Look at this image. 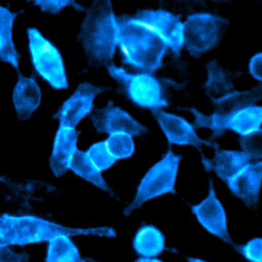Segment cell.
Listing matches in <instances>:
<instances>
[{"label":"cell","mask_w":262,"mask_h":262,"mask_svg":"<svg viewBox=\"0 0 262 262\" xmlns=\"http://www.w3.org/2000/svg\"><path fill=\"white\" fill-rule=\"evenodd\" d=\"M207 78L204 84L206 95L212 102L235 91L231 76L215 60L207 64Z\"/></svg>","instance_id":"obj_19"},{"label":"cell","mask_w":262,"mask_h":262,"mask_svg":"<svg viewBox=\"0 0 262 262\" xmlns=\"http://www.w3.org/2000/svg\"><path fill=\"white\" fill-rule=\"evenodd\" d=\"M118 18V48L122 62L141 72L153 74L161 68L169 49L164 39L134 16Z\"/></svg>","instance_id":"obj_2"},{"label":"cell","mask_w":262,"mask_h":262,"mask_svg":"<svg viewBox=\"0 0 262 262\" xmlns=\"http://www.w3.org/2000/svg\"><path fill=\"white\" fill-rule=\"evenodd\" d=\"M86 152L91 161L101 172L110 169L118 161L111 155L105 140L93 144Z\"/></svg>","instance_id":"obj_25"},{"label":"cell","mask_w":262,"mask_h":262,"mask_svg":"<svg viewBox=\"0 0 262 262\" xmlns=\"http://www.w3.org/2000/svg\"><path fill=\"white\" fill-rule=\"evenodd\" d=\"M134 16L159 34L173 55L180 56L184 47L183 22L180 16L162 9L141 10Z\"/></svg>","instance_id":"obj_10"},{"label":"cell","mask_w":262,"mask_h":262,"mask_svg":"<svg viewBox=\"0 0 262 262\" xmlns=\"http://www.w3.org/2000/svg\"><path fill=\"white\" fill-rule=\"evenodd\" d=\"M62 235L115 238L117 233L110 227H70L32 215L5 213L0 217V245L25 246L48 242Z\"/></svg>","instance_id":"obj_1"},{"label":"cell","mask_w":262,"mask_h":262,"mask_svg":"<svg viewBox=\"0 0 262 262\" xmlns=\"http://www.w3.org/2000/svg\"><path fill=\"white\" fill-rule=\"evenodd\" d=\"M0 261H28L29 255L26 253H16L7 245H0Z\"/></svg>","instance_id":"obj_29"},{"label":"cell","mask_w":262,"mask_h":262,"mask_svg":"<svg viewBox=\"0 0 262 262\" xmlns=\"http://www.w3.org/2000/svg\"><path fill=\"white\" fill-rule=\"evenodd\" d=\"M137 262H161L162 261L161 259L153 257H143L141 256L136 260Z\"/></svg>","instance_id":"obj_31"},{"label":"cell","mask_w":262,"mask_h":262,"mask_svg":"<svg viewBox=\"0 0 262 262\" xmlns=\"http://www.w3.org/2000/svg\"><path fill=\"white\" fill-rule=\"evenodd\" d=\"M97 132L107 135L127 134L140 136L147 132V128L129 115L127 111L115 106L112 101L106 106L93 111L90 117Z\"/></svg>","instance_id":"obj_12"},{"label":"cell","mask_w":262,"mask_h":262,"mask_svg":"<svg viewBox=\"0 0 262 262\" xmlns=\"http://www.w3.org/2000/svg\"><path fill=\"white\" fill-rule=\"evenodd\" d=\"M262 182V162H250L233 176L227 184L233 194L247 206H255L260 198Z\"/></svg>","instance_id":"obj_14"},{"label":"cell","mask_w":262,"mask_h":262,"mask_svg":"<svg viewBox=\"0 0 262 262\" xmlns=\"http://www.w3.org/2000/svg\"><path fill=\"white\" fill-rule=\"evenodd\" d=\"M45 261L82 262L85 260L70 236L62 235L48 242Z\"/></svg>","instance_id":"obj_23"},{"label":"cell","mask_w":262,"mask_h":262,"mask_svg":"<svg viewBox=\"0 0 262 262\" xmlns=\"http://www.w3.org/2000/svg\"><path fill=\"white\" fill-rule=\"evenodd\" d=\"M80 132L59 126L57 130L50 158L51 172L56 178L64 175L70 170L71 161L77 150Z\"/></svg>","instance_id":"obj_15"},{"label":"cell","mask_w":262,"mask_h":262,"mask_svg":"<svg viewBox=\"0 0 262 262\" xmlns=\"http://www.w3.org/2000/svg\"><path fill=\"white\" fill-rule=\"evenodd\" d=\"M188 261L190 262H204L206 261L204 260H202L201 258H196V257H189L187 258Z\"/></svg>","instance_id":"obj_32"},{"label":"cell","mask_w":262,"mask_h":262,"mask_svg":"<svg viewBox=\"0 0 262 262\" xmlns=\"http://www.w3.org/2000/svg\"><path fill=\"white\" fill-rule=\"evenodd\" d=\"M34 5L39 8L42 12L59 14L67 7H72L78 11H85V8L74 0H35Z\"/></svg>","instance_id":"obj_27"},{"label":"cell","mask_w":262,"mask_h":262,"mask_svg":"<svg viewBox=\"0 0 262 262\" xmlns=\"http://www.w3.org/2000/svg\"><path fill=\"white\" fill-rule=\"evenodd\" d=\"M107 149L117 161L130 158L135 152L133 136L127 134L115 133L105 140Z\"/></svg>","instance_id":"obj_24"},{"label":"cell","mask_w":262,"mask_h":262,"mask_svg":"<svg viewBox=\"0 0 262 262\" xmlns=\"http://www.w3.org/2000/svg\"><path fill=\"white\" fill-rule=\"evenodd\" d=\"M262 96L261 85L244 91H235L224 98L212 102L213 113L205 116L194 107L187 108L195 118V128L206 127L212 130V138L223 135L222 127L230 116L244 108L254 106L260 100Z\"/></svg>","instance_id":"obj_7"},{"label":"cell","mask_w":262,"mask_h":262,"mask_svg":"<svg viewBox=\"0 0 262 262\" xmlns=\"http://www.w3.org/2000/svg\"><path fill=\"white\" fill-rule=\"evenodd\" d=\"M106 67L111 78L124 88L128 98L136 106L151 111L169 106L161 82L153 74L130 73L112 62Z\"/></svg>","instance_id":"obj_6"},{"label":"cell","mask_w":262,"mask_h":262,"mask_svg":"<svg viewBox=\"0 0 262 262\" xmlns=\"http://www.w3.org/2000/svg\"><path fill=\"white\" fill-rule=\"evenodd\" d=\"M12 100L19 120L30 119L38 109L42 100L41 88L35 77L25 76L18 72Z\"/></svg>","instance_id":"obj_16"},{"label":"cell","mask_w":262,"mask_h":262,"mask_svg":"<svg viewBox=\"0 0 262 262\" xmlns=\"http://www.w3.org/2000/svg\"><path fill=\"white\" fill-rule=\"evenodd\" d=\"M133 248L139 255L157 257L166 249V239L158 228L145 225L136 232Z\"/></svg>","instance_id":"obj_20"},{"label":"cell","mask_w":262,"mask_h":262,"mask_svg":"<svg viewBox=\"0 0 262 262\" xmlns=\"http://www.w3.org/2000/svg\"><path fill=\"white\" fill-rule=\"evenodd\" d=\"M236 251L252 262L262 261V238L257 237L252 239L246 244L233 246Z\"/></svg>","instance_id":"obj_28"},{"label":"cell","mask_w":262,"mask_h":262,"mask_svg":"<svg viewBox=\"0 0 262 262\" xmlns=\"http://www.w3.org/2000/svg\"><path fill=\"white\" fill-rule=\"evenodd\" d=\"M151 113L170 145L193 146L200 151L202 146L211 147L213 149L219 147L211 141L201 139L196 134L195 126L182 117L161 109L152 110Z\"/></svg>","instance_id":"obj_11"},{"label":"cell","mask_w":262,"mask_h":262,"mask_svg":"<svg viewBox=\"0 0 262 262\" xmlns=\"http://www.w3.org/2000/svg\"><path fill=\"white\" fill-rule=\"evenodd\" d=\"M31 63L38 75L53 89L69 87L63 58L52 42L36 28L27 30Z\"/></svg>","instance_id":"obj_5"},{"label":"cell","mask_w":262,"mask_h":262,"mask_svg":"<svg viewBox=\"0 0 262 262\" xmlns=\"http://www.w3.org/2000/svg\"><path fill=\"white\" fill-rule=\"evenodd\" d=\"M262 123V107L249 106L230 116L224 122L222 130L224 133L227 130L233 131L240 136L249 135L261 129Z\"/></svg>","instance_id":"obj_21"},{"label":"cell","mask_w":262,"mask_h":262,"mask_svg":"<svg viewBox=\"0 0 262 262\" xmlns=\"http://www.w3.org/2000/svg\"><path fill=\"white\" fill-rule=\"evenodd\" d=\"M119 26L110 0H95L86 10L78 38L88 59L98 65L111 63L118 47Z\"/></svg>","instance_id":"obj_3"},{"label":"cell","mask_w":262,"mask_h":262,"mask_svg":"<svg viewBox=\"0 0 262 262\" xmlns=\"http://www.w3.org/2000/svg\"><path fill=\"white\" fill-rule=\"evenodd\" d=\"M242 151L252 160L262 158V130L259 129L249 135L240 136Z\"/></svg>","instance_id":"obj_26"},{"label":"cell","mask_w":262,"mask_h":262,"mask_svg":"<svg viewBox=\"0 0 262 262\" xmlns=\"http://www.w3.org/2000/svg\"><path fill=\"white\" fill-rule=\"evenodd\" d=\"M250 75L257 81H262V53H258L250 59L249 65Z\"/></svg>","instance_id":"obj_30"},{"label":"cell","mask_w":262,"mask_h":262,"mask_svg":"<svg viewBox=\"0 0 262 262\" xmlns=\"http://www.w3.org/2000/svg\"><path fill=\"white\" fill-rule=\"evenodd\" d=\"M226 22L222 17L208 13L187 16L183 22L184 47L190 56L198 58L218 43L222 27Z\"/></svg>","instance_id":"obj_8"},{"label":"cell","mask_w":262,"mask_h":262,"mask_svg":"<svg viewBox=\"0 0 262 262\" xmlns=\"http://www.w3.org/2000/svg\"><path fill=\"white\" fill-rule=\"evenodd\" d=\"M18 14L0 7V60L18 70L19 55L13 39V28Z\"/></svg>","instance_id":"obj_18"},{"label":"cell","mask_w":262,"mask_h":262,"mask_svg":"<svg viewBox=\"0 0 262 262\" xmlns=\"http://www.w3.org/2000/svg\"><path fill=\"white\" fill-rule=\"evenodd\" d=\"M70 170H72L79 178L84 179L111 195H115L102 176V172L91 161L86 151L77 150L71 161Z\"/></svg>","instance_id":"obj_22"},{"label":"cell","mask_w":262,"mask_h":262,"mask_svg":"<svg viewBox=\"0 0 262 262\" xmlns=\"http://www.w3.org/2000/svg\"><path fill=\"white\" fill-rule=\"evenodd\" d=\"M191 210L199 224L208 232L230 246H235L228 229L226 210L216 194L212 180L207 198L200 203L193 205Z\"/></svg>","instance_id":"obj_13"},{"label":"cell","mask_w":262,"mask_h":262,"mask_svg":"<svg viewBox=\"0 0 262 262\" xmlns=\"http://www.w3.org/2000/svg\"><path fill=\"white\" fill-rule=\"evenodd\" d=\"M182 157L172 150L150 168L137 188L135 198L123 210L128 217L146 202L161 195L176 194V183Z\"/></svg>","instance_id":"obj_4"},{"label":"cell","mask_w":262,"mask_h":262,"mask_svg":"<svg viewBox=\"0 0 262 262\" xmlns=\"http://www.w3.org/2000/svg\"><path fill=\"white\" fill-rule=\"evenodd\" d=\"M215 150L212 160L202 156V163L206 170H213L221 180L227 182L230 179L251 162L252 159L244 152L239 150Z\"/></svg>","instance_id":"obj_17"},{"label":"cell","mask_w":262,"mask_h":262,"mask_svg":"<svg viewBox=\"0 0 262 262\" xmlns=\"http://www.w3.org/2000/svg\"><path fill=\"white\" fill-rule=\"evenodd\" d=\"M107 90L90 82H82L63 102L53 118L59 121V126L76 129L79 122L92 113L97 96Z\"/></svg>","instance_id":"obj_9"}]
</instances>
